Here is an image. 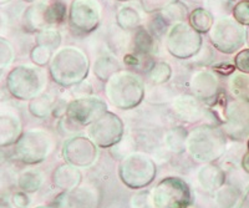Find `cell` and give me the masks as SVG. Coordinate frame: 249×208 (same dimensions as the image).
Returning a JSON list of instances; mask_svg holds the SVG:
<instances>
[{
  "label": "cell",
  "instance_id": "ab89813d",
  "mask_svg": "<svg viewBox=\"0 0 249 208\" xmlns=\"http://www.w3.org/2000/svg\"><path fill=\"white\" fill-rule=\"evenodd\" d=\"M214 48L212 45H208V44H203L198 54L192 57V61L197 66H207L211 65L214 61Z\"/></svg>",
  "mask_w": 249,
  "mask_h": 208
},
{
  "label": "cell",
  "instance_id": "681fc988",
  "mask_svg": "<svg viewBox=\"0 0 249 208\" xmlns=\"http://www.w3.org/2000/svg\"><path fill=\"white\" fill-rule=\"evenodd\" d=\"M10 1H12V0H0V6L6 5V4H9Z\"/></svg>",
  "mask_w": 249,
  "mask_h": 208
},
{
  "label": "cell",
  "instance_id": "f35d334b",
  "mask_svg": "<svg viewBox=\"0 0 249 208\" xmlns=\"http://www.w3.org/2000/svg\"><path fill=\"white\" fill-rule=\"evenodd\" d=\"M131 208H155L152 201V192L150 190H140L132 194L130 200Z\"/></svg>",
  "mask_w": 249,
  "mask_h": 208
},
{
  "label": "cell",
  "instance_id": "60d3db41",
  "mask_svg": "<svg viewBox=\"0 0 249 208\" xmlns=\"http://www.w3.org/2000/svg\"><path fill=\"white\" fill-rule=\"evenodd\" d=\"M232 15L241 25L249 26V0H239L235 3Z\"/></svg>",
  "mask_w": 249,
  "mask_h": 208
},
{
  "label": "cell",
  "instance_id": "6da1fadb",
  "mask_svg": "<svg viewBox=\"0 0 249 208\" xmlns=\"http://www.w3.org/2000/svg\"><path fill=\"white\" fill-rule=\"evenodd\" d=\"M90 71V59L77 46H62L54 52L49 64V75L55 84L70 88L86 80Z\"/></svg>",
  "mask_w": 249,
  "mask_h": 208
},
{
  "label": "cell",
  "instance_id": "83f0119b",
  "mask_svg": "<svg viewBox=\"0 0 249 208\" xmlns=\"http://www.w3.org/2000/svg\"><path fill=\"white\" fill-rule=\"evenodd\" d=\"M214 17L207 9L196 8L190 13L188 24L199 34H208L214 24Z\"/></svg>",
  "mask_w": 249,
  "mask_h": 208
},
{
  "label": "cell",
  "instance_id": "db71d44e",
  "mask_svg": "<svg viewBox=\"0 0 249 208\" xmlns=\"http://www.w3.org/2000/svg\"><path fill=\"white\" fill-rule=\"evenodd\" d=\"M247 147H248V152H249V139H248V142H247Z\"/></svg>",
  "mask_w": 249,
  "mask_h": 208
},
{
  "label": "cell",
  "instance_id": "44dd1931",
  "mask_svg": "<svg viewBox=\"0 0 249 208\" xmlns=\"http://www.w3.org/2000/svg\"><path fill=\"white\" fill-rule=\"evenodd\" d=\"M82 173L80 168L69 163L59 165L51 174V182L61 192H68L81 186Z\"/></svg>",
  "mask_w": 249,
  "mask_h": 208
},
{
  "label": "cell",
  "instance_id": "74e56055",
  "mask_svg": "<svg viewBox=\"0 0 249 208\" xmlns=\"http://www.w3.org/2000/svg\"><path fill=\"white\" fill-rule=\"evenodd\" d=\"M53 56H54V52H51L50 49L44 48V46L34 45L30 50L31 63L36 66H40V68L48 66Z\"/></svg>",
  "mask_w": 249,
  "mask_h": 208
},
{
  "label": "cell",
  "instance_id": "5b68a950",
  "mask_svg": "<svg viewBox=\"0 0 249 208\" xmlns=\"http://www.w3.org/2000/svg\"><path fill=\"white\" fill-rule=\"evenodd\" d=\"M54 139L43 128H30L23 132L14 145V158L25 166L43 163L53 152Z\"/></svg>",
  "mask_w": 249,
  "mask_h": 208
},
{
  "label": "cell",
  "instance_id": "d590c367",
  "mask_svg": "<svg viewBox=\"0 0 249 208\" xmlns=\"http://www.w3.org/2000/svg\"><path fill=\"white\" fill-rule=\"evenodd\" d=\"M15 60V49L13 44L0 36V72L4 71L5 69L10 68Z\"/></svg>",
  "mask_w": 249,
  "mask_h": 208
},
{
  "label": "cell",
  "instance_id": "c3c4849f",
  "mask_svg": "<svg viewBox=\"0 0 249 208\" xmlns=\"http://www.w3.org/2000/svg\"><path fill=\"white\" fill-rule=\"evenodd\" d=\"M24 1L30 4H35V3H40V1H46V0H24Z\"/></svg>",
  "mask_w": 249,
  "mask_h": 208
},
{
  "label": "cell",
  "instance_id": "4fadbf2b",
  "mask_svg": "<svg viewBox=\"0 0 249 208\" xmlns=\"http://www.w3.org/2000/svg\"><path fill=\"white\" fill-rule=\"evenodd\" d=\"M62 158L66 163L77 168H90L99 158V147L89 136L75 135L62 143Z\"/></svg>",
  "mask_w": 249,
  "mask_h": 208
},
{
  "label": "cell",
  "instance_id": "5bb4252c",
  "mask_svg": "<svg viewBox=\"0 0 249 208\" xmlns=\"http://www.w3.org/2000/svg\"><path fill=\"white\" fill-rule=\"evenodd\" d=\"M222 130L231 140L249 139V103L232 100L227 104Z\"/></svg>",
  "mask_w": 249,
  "mask_h": 208
},
{
  "label": "cell",
  "instance_id": "7a4b0ae2",
  "mask_svg": "<svg viewBox=\"0 0 249 208\" xmlns=\"http://www.w3.org/2000/svg\"><path fill=\"white\" fill-rule=\"evenodd\" d=\"M226 148V134L222 128L212 123L197 126L188 135L187 152L191 158L202 165L214 163L223 156Z\"/></svg>",
  "mask_w": 249,
  "mask_h": 208
},
{
  "label": "cell",
  "instance_id": "816d5d0a",
  "mask_svg": "<svg viewBox=\"0 0 249 208\" xmlns=\"http://www.w3.org/2000/svg\"><path fill=\"white\" fill-rule=\"evenodd\" d=\"M247 43H248V45H249V26H248V29H247Z\"/></svg>",
  "mask_w": 249,
  "mask_h": 208
},
{
  "label": "cell",
  "instance_id": "7402d4cb",
  "mask_svg": "<svg viewBox=\"0 0 249 208\" xmlns=\"http://www.w3.org/2000/svg\"><path fill=\"white\" fill-rule=\"evenodd\" d=\"M93 75L102 83H107L111 77L121 71V64L116 56L111 54L100 55L92 64Z\"/></svg>",
  "mask_w": 249,
  "mask_h": 208
},
{
  "label": "cell",
  "instance_id": "8992f818",
  "mask_svg": "<svg viewBox=\"0 0 249 208\" xmlns=\"http://www.w3.org/2000/svg\"><path fill=\"white\" fill-rule=\"evenodd\" d=\"M157 166L152 157L144 152H132L120 161L119 177L130 190L140 191L147 188L155 181Z\"/></svg>",
  "mask_w": 249,
  "mask_h": 208
},
{
  "label": "cell",
  "instance_id": "484cf974",
  "mask_svg": "<svg viewBox=\"0 0 249 208\" xmlns=\"http://www.w3.org/2000/svg\"><path fill=\"white\" fill-rule=\"evenodd\" d=\"M228 88L235 100L249 103V74L234 71L228 79Z\"/></svg>",
  "mask_w": 249,
  "mask_h": 208
},
{
  "label": "cell",
  "instance_id": "f1b7e54d",
  "mask_svg": "<svg viewBox=\"0 0 249 208\" xmlns=\"http://www.w3.org/2000/svg\"><path fill=\"white\" fill-rule=\"evenodd\" d=\"M161 17L163 19L168 25H173L177 23H183V21L188 20L190 17V10L188 6L182 1V0H176L172 4L167 6V8L162 10L160 13Z\"/></svg>",
  "mask_w": 249,
  "mask_h": 208
},
{
  "label": "cell",
  "instance_id": "8d00e7d4",
  "mask_svg": "<svg viewBox=\"0 0 249 208\" xmlns=\"http://www.w3.org/2000/svg\"><path fill=\"white\" fill-rule=\"evenodd\" d=\"M66 17V4L61 0H55L48 4V21L50 28L62 23Z\"/></svg>",
  "mask_w": 249,
  "mask_h": 208
},
{
  "label": "cell",
  "instance_id": "277c9868",
  "mask_svg": "<svg viewBox=\"0 0 249 208\" xmlns=\"http://www.w3.org/2000/svg\"><path fill=\"white\" fill-rule=\"evenodd\" d=\"M48 74L44 68L23 64L13 68L6 75V90L15 100L30 101L45 92Z\"/></svg>",
  "mask_w": 249,
  "mask_h": 208
},
{
  "label": "cell",
  "instance_id": "7dc6e473",
  "mask_svg": "<svg viewBox=\"0 0 249 208\" xmlns=\"http://www.w3.org/2000/svg\"><path fill=\"white\" fill-rule=\"evenodd\" d=\"M242 167H243L244 170L249 173V152L243 156V160H242Z\"/></svg>",
  "mask_w": 249,
  "mask_h": 208
},
{
  "label": "cell",
  "instance_id": "d6986e66",
  "mask_svg": "<svg viewBox=\"0 0 249 208\" xmlns=\"http://www.w3.org/2000/svg\"><path fill=\"white\" fill-rule=\"evenodd\" d=\"M48 4L46 1L30 4L24 10L21 17V26L25 32L35 34L46 28H50L48 21Z\"/></svg>",
  "mask_w": 249,
  "mask_h": 208
},
{
  "label": "cell",
  "instance_id": "1f68e13d",
  "mask_svg": "<svg viewBox=\"0 0 249 208\" xmlns=\"http://www.w3.org/2000/svg\"><path fill=\"white\" fill-rule=\"evenodd\" d=\"M62 37L59 30L55 28H46L39 32L35 36V45L44 46L50 49L51 52H56L61 48Z\"/></svg>",
  "mask_w": 249,
  "mask_h": 208
},
{
  "label": "cell",
  "instance_id": "bcb514c9",
  "mask_svg": "<svg viewBox=\"0 0 249 208\" xmlns=\"http://www.w3.org/2000/svg\"><path fill=\"white\" fill-rule=\"evenodd\" d=\"M8 24H9V17L5 12L3 10H0V34L6 30L8 28Z\"/></svg>",
  "mask_w": 249,
  "mask_h": 208
},
{
  "label": "cell",
  "instance_id": "4316f807",
  "mask_svg": "<svg viewBox=\"0 0 249 208\" xmlns=\"http://www.w3.org/2000/svg\"><path fill=\"white\" fill-rule=\"evenodd\" d=\"M141 14L133 6L124 5L117 10L116 25L122 30H126V32L136 30L141 26Z\"/></svg>",
  "mask_w": 249,
  "mask_h": 208
},
{
  "label": "cell",
  "instance_id": "9a60e30c",
  "mask_svg": "<svg viewBox=\"0 0 249 208\" xmlns=\"http://www.w3.org/2000/svg\"><path fill=\"white\" fill-rule=\"evenodd\" d=\"M100 203V194L90 186L79 187L68 192H61L56 197L53 207L55 208H97Z\"/></svg>",
  "mask_w": 249,
  "mask_h": 208
},
{
  "label": "cell",
  "instance_id": "836d02e7",
  "mask_svg": "<svg viewBox=\"0 0 249 208\" xmlns=\"http://www.w3.org/2000/svg\"><path fill=\"white\" fill-rule=\"evenodd\" d=\"M148 80L155 85H163L172 77V68L166 61H157L150 66L147 72Z\"/></svg>",
  "mask_w": 249,
  "mask_h": 208
},
{
  "label": "cell",
  "instance_id": "3957f363",
  "mask_svg": "<svg viewBox=\"0 0 249 208\" xmlns=\"http://www.w3.org/2000/svg\"><path fill=\"white\" fill-rule=\"evenodd\" d=\"M105 94L113 107L127 111L141 105L146 96V87L139 75L121 70L106 83Z\"/></svg>",
  "mask_w": 249,
  "mask_h": 208
},
{
  "label": "cell",
  "instance_id": "f5cc1de1",
  "mask_svg": "<svg viewBox=\"0 0 249 208\" xmlns=\"http://www.w3.org/2000/svg\"><path fill=\"white\" fill-rule=\"evenodd\" d=\"M117 1H122V3H126V1H130V0H117Z\"/></svg>",
  "mask_w": 249,
  "mask_h": 208
},
{
  "label": "cell",
  "instance_id": "52a82bcc",
  "mask_svg": "<svg viewBox=\"0 0 249 208\" xmlns=\"http://www.w3.org/2000/svg\"><path fill=\"white\" fill-rule=\"evenodd\" d=\"M210 43L215 50L226 55L241 52L247 43V29L233 17H217L208 33Z\"/></svg>",
  "mask_w": 249,
  "mask_h": 208
},
{
  "label": "cell",
  "instance_id": "7c38bea8",
  "mask_svg": "<svg viewBox=\"0 0 249 208\" xmlns=\"http://www.w3.org/2000/svg\"><path fill=\"white\" fill-rule=\"evenodd\" d=\"M107 110V104L101 97L90 96L75 97L66 105L65 119L76 127H86L93 123Z\"/></svg>",
  "mask_w": 249,
  "mask_h": 208
},
{
  "label": "cell",
  "instance_id": "cb8c5ba5",
  "mask_svg": "<svg viewBox=\"0 0 249 208\" xmlns=\"http://www.w3.org/2000/svg\"><path fill=\"white\" fill-rule=\"evenodd\" d=\"M190 132L183 126H175L170 128L163 137V142L166 148L172 154L181 155L187 151V140Z\"/></svg>",
  "mask_w": 249,
  "mask_h": 208
},
{
  "label": "cell",
  "instance_id": "e575fe53",
  "mask_svg": "<svg viewBox=\"0 0 249 208\" xmlns=\"http://www.w3.org/2000/svg\"><path fill=\"white\" fill-rule=\"evenodd\" d=\"M204 9H207L214 19L222 17H230L233 13L235 0H203Z\"/></svg>",
  "mask_w": 249,
  "mask_h": 208
},
{
  "label": "cell",
  "instance_id": "f907efd6",
  "mask_svg": "<svg viewBox=\"0 0 249 208\" xmlns=\"http://www.w3.org/2000/svg\"><path fill=\"white\" fill-rule=\"evenodd\" d=\"M35 208H55V207H53V206H37V207Z\"/></svg>",
  "mask_w": 249,
  "mask_h": 208
},
{
  "label": "cell",
  "instance_id": "b9f144b4",
  "mask_svg": "<svg viewBox=\"0 0 249 208\" xmlns=\"http://www.w3.org/2000/svg\"><path fill=\"white\" fill-rule=\"evenodd\" d=\"M173 1L176 0H141V5L144 13L155 14V13H161Z\"/></svg>",
  "mask_w": 249,
  "mask_h": 208
},
{
  "label": "cell",
  "instance_id": "2e32d148",
  "mask_svg": "<svg viewBox=\"0 0 249 208\" xmlns=\"http://www.w3.org/2000/svg\"><path fill=\"white\" fill-rule=\"evenodd\" d=\"M190 88L193 96L204 104H211L217 99L219 92V79L213 70L201 69L192 74Z\"/></svg>",
  "mask_w": 249,
  "mask_h": 208
},
{
  "label": "cell",
  "instance_id": "d6a6232c",
  "mask_svg": "<svg viewBox=\"0 0 249 208\" xmlns=\"http://www.w3.org/2000/svg\"><path fill=\"white\" fill-rule=\"evenodd\" d=\"M107 45L111 49V52H116V54L124 52V50L126 52L130 48V39H128L127 32L122 30L117 25L112 26L107 35Z\"/></svg>",
  "mask_w": 249,
  "mask_h": 208
},
{
  "label": "cell",
  "instance_id": "f546056e",
  "mask_svg": "<svg viewBox=\"0 0 249 208\" xmlns=\"http://www.w3.org/2000/svg\"><path fill=\"white\" fill-rule=\"evenodd\" d=\"M155 39L156 37L148 32L143 26H140L135 30V36H133L132 45L133 50L136 54L147 55L155 50Z\"/></svg>",
  "mask_w": 249,
  "mask_h": 208
},
{
  "label": "cell",
  "instance_id": "9c48e42d",
  "mask_svg": "<svg viewBox=\"0 0 249 208\" xmlns=\"http://www.w3.org/2000/svg\"><path fill=\"white\" fill-rule=\"evenodd\" d=\"M151 192L155 208H190L193 203L190 185L178 176L166 177Z\"/></svg>",
  "mask_w": 249,
  "mask_h": 208
},
{
  "label": "cell",
  "instance_id": "ac0fdd59",
  "mask_svg": "<svg viewBox=\"0 0 249 208\" xmlns=\"http://www.w3.org/2000/svg\"><path fill=\"white\" fill-rule=\"evenodd\" d=\"M23 132V122L17 112L0 110V148L14 146Z\"/></svg>",
  "mask_w": 249,
  "mask_h": 208
},
{
  "label": "cell",
  "instance_id": "7bdbcfd3",
  "mask_svg": "<svg viewBox=\"0 0 249 208\" xmlns=\"http://www.w3.org/2000/svg\"><path fill=\"white\" fill-rule=\"evenodd\" d=\"M234 66L237 71L249 74V49H242L234 56Z\"/></svg>",
  "mask_w": 249,
  "mask_h": 208
},
{
  "label": "cell",
  "instance_id": "4dcf8cb0",
  "mask_svg": "<svg viewBox=\"0 0 249 208\" xmlns=\"http://www.w3.org/2000/svg\"><path fill=\"white\" fill-rule=\"evenodd\" d=\"M238 200H239V192L237 188L224 185L214 193L213 203L215 208H234Z\"/></svg>",
  "mask_w": 249,
  "mask_h": 208
},
{
  "label": "cell",
  "instance_id": "ee69618b",
  "mask_svg": "<svg viewBox=\"0 0 249 208\" xmlns=\"http://www.w3.org/2000/svg\"><path fill=\"white\" fill-rule=\"evenodd\" d=\"M12 203L14 208H29L31 205V198L29 197V193L23 191H15L12 194Z\"/></svg>",
  "mask_w": 249,
  "mask_h": 208
},
{
  "label": "cell",
  "instance_id": "d4e9b609",
  "mask_svg": "<svg viewBox=\"0 0 249 208\" xmlns=\"http://www.w3.org/2000/svg\"><path fill=\"white\" fill-rule=\"evenodd\" d=\"M55 105H56L55 97L49 92H43L41 95L29 101L28 110L31 116L40 119V120H45L55 111Z\"/></svg>",
  "mask_w": 249,
  "mask_h": 208
},
{
  "label": "cell",
  "instance_id": "30bf717a",
  "mask_svg": "<svg viewBox=\"0 0 249 208\" xmlns=\"http://www.w3.org/2000/svg\"><path fill=\"white\" fill-rule=\"evenodd\" d=\"M102 6L99 0H72L69 8V25L75 34L88 35L101 24Z\"/></svg>",
  "mask_w": 249,
  "mask_h": 208
},
{
  "label": "cell",
  "instance_id": "ba28073f",
  "mask_svg": "<svg viewBox=\"0 0 249 208\" xmlns=\"http://www.w3.org/2000/svg\"><path fill=\"white\" fill-rule=\"evenodd\" d=\"M164 45L170 55L178 60H190L198 54L203 45L202 34L187 23H177L170 26L164 36Z\"/></svg>",
  "mask_w": 249,
  "mask_h": 208
},
{
  "label": "cell",
  "instance_id": "f6af8a7d",
  "mask_svg": "<svg viewBox=\"0 0 249 208\" xmlns=\"http://www.w3.org/2000/svg\"><path fill=\"white\" fill-rule=\"evenodd\" d=\"M12 194H5L4 192H0V208H14L12 203Z\"/></svg>",
  "mask_w": 249,
  "mask_h": 208
},
{
  "label": "cell",
  "instance_id": "ffe728a7",
  "mask_svg": "<svg viewBox=\"0 0 249 208\" xmlns=\"http://www.w3.org/2000/svg\"><path fill=\"white\" fill-rule=\"evenodd\" d=\"M197 182L204 192L214 194L226 185V172L215 163H204L197 171Z\"/></svg>",
  "mask_w": 249,
  "mask_h": 208
},
{
  "label": "cell",
  "instance_id": "603a6c76",
  "mask_svg": "<svg viewBox=\"0 0 249 208\" xmlns=\"http://www.w3.org/2000/svg\"><path fill=\"white\" fill-rule=\"evenodd\" d=\"M45 176L37 168H26L17 177V187L26 193H35L43 187Z\"/></svg>",
  "mask_w": 249,
  "mask_h": 208
},
{
  "label": "cell",
  "instance_id": "e0dca14e",
  "mask_svg": "<svg viewBox=\"0 0 249 208\" xmlns=\"http://www.w3.org/2000/svg\"><path fill=\"white\" fill-rule=\"evenodd\" d=\"M172 108L176 116L187 123H197L208 116L206 104L193 95L182 94L173 97Z\"/></svg>",
  "mask_w": 249,
  "mask_h": 208
},
{
  "label": "cell",
  "instance_id": "8fae6325",
  "mask_svg": "<svg viewBox=\"0 0 249 208\" xmlns=\"http://www.w3.org/2000/svg\"><path fill=\"white\" fill-rule=\"evenodd\" d=\"M88 136L99 148H112L124 137V123L119 115L106 111L89 126Z\"/></svg>",
  "mask_w": 249,
  "mask_h": 208
}]
</instances>
